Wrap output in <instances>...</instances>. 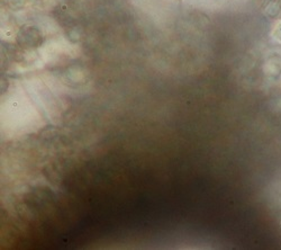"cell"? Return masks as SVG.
<instances>
[{
	"instance_id": "1",
	"label": "cell",
	"mask_w": 281,
	"mask_h": 250,
	"mask_svg": "<svg viewBox=\"0 0 281 250\" xmlns=\"http://www.w3.org/2000/svg\"><path fill=\"white\" fill-rule=\"evenodd\" d=\"M281 12V4L278 0H271L266 6V14L270 17H277Z\"/></svg>"
},
{
	"instance_id": "2",
	"label": "cell",
	"mask_w": 281,
	"mask_h": 250,
	"mask_svg": "<svg viewBox=\"0 0 281 250\" xmlns=\"http://www.w3.org/2000/svg\"><path fill=\"white\" fill-rule=\"evenodd\" d=\"M274 38H276V39L281 41V23H280V24H279L277 27H276V30H274Z\"/></svg>"
}]
</instances>
